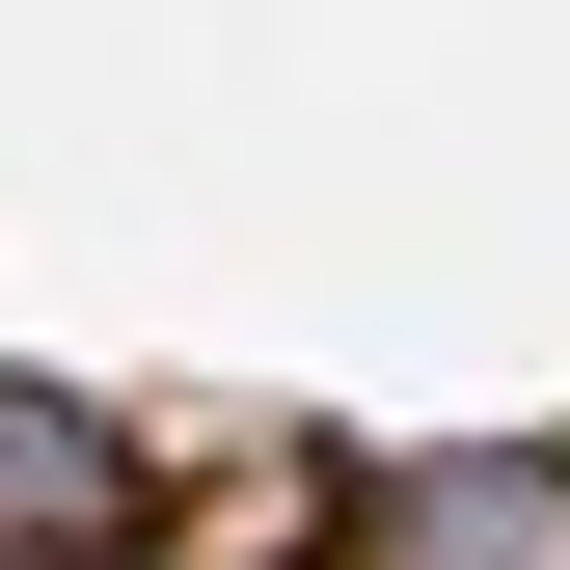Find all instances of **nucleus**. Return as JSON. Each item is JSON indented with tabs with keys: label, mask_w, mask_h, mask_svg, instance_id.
<instances>
[{
	"label": "nucleus",
	"mask_w": 570,
	"mask_h": 570,
	"mask_svg": "<svg viewBox=\"0 0 570 570\" xmlns=\"http://www.w3.org/2000/svg\"><path fill=\"white\" fill-rule=\"evenodd\" d=\"M136 517V489H109V435H82V407H28V381H0V570H82Z\"/></svg>",
	"instance_id": "nucleus-1"
}]
</instances>
